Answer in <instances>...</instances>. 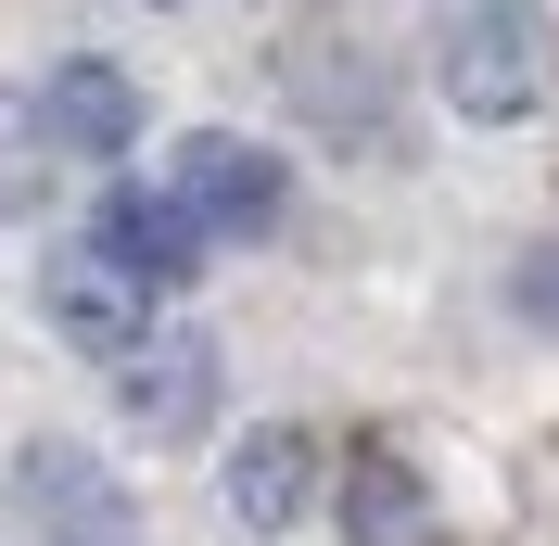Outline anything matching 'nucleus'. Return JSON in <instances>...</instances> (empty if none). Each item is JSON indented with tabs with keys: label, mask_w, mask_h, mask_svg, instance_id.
Wrapping results in <instances>:
<instances>
[{
	"label": "nucleus",
	"mask_w": 559,
	"mask_h": 546,
	"mask_svg": "<svg viewBox=\"0 0 559 546\" xmlns=\"http://www.w3.org/2000/svg\"><path fill=\"white\" fill-rule=\"evenodd\" d=\"M38 128L64 140V153H90V166H115L140 140V90H128V64H64L51 90H38Z\"/></svg>",
	"instance_id": "nucleus-5"
},
{
	"label": "nucleus",
	"mask_w": 559,
	"mask_h": 546,
	"mask_svg": "<svg viewBox=\"0 0 559 546\" xmlns=\"http://www.w3.org/2000/svg\"><path fill=\"white\" fill-rule=\"evenodd\" d=\"M26 521H38L51 546H115V534H128L115 483H90V471L64 458V444H38V458H26Z\"/></svg>",
	"instance_id": "nucleus-9"
},
{
	"label": "nucleus",
	"mask_w": 559,
	"mask_h": 546,
	"mask_svg": "<svg viewBox=\"0 0 559 546\" xmlns=\"http://www.w3.org/2000/svg\"><path fill=\"white\" fill-rule=\"evenodd\" d=\"M90 241H103L115 268H140L153 293L204 268V229H191V216H178V191H153V178H115V191H103V229H90Z\"/></svg>",
	"instance_id": "nucleus-4"
},
{
	"label": "nucleus",
	"mask_w": 559,
	"mask_h": 546,
	"mask_svg": "<svg viewBox=\"0 0 559 546\" xmlns=\"http://www.w3.org/2000/svg\"><path fill=\"white\" fill-rule=\"evenodd\" d=\"M204 407H216V343L204 331H166V343L128 356V419L140 432H204Z\"/></svg>",
	"instance_id": "nucleus-7"
},
{
	"label": "nucleus",
	"mask_w": 559,
	"mask_h": 546,
	"mask_svg": "<svg viewBox=\"0 0 559 546\" xmlns=\"http://www.w3.org/2000/svg\"><path fill=\"white\" fill-rule=\"evenodd\" d=\"M534 280H547V293H534V318H559V254H547V268H534Z\"/></svg>",
	"instance_id": "nucleus-10"
},
{
	"label": "nucleus",
	"mask_w": 559,
	"mask_h": 546,
	"mask_svg": "<svg viewBox=\"0 0 559 546\" xmlns=\"http://www.w3.org/2000/svg\"><path fill=\"white\" fill-rule=\"evenodd\" d=\"M445 103L484 115V128H509V115L547 103V13L534 0H471L445 38Z\"/></svg>",
	"instance_id": "nucleus-1"
},
{
	"label": "nucleus",
	"mask_w": 559,
	"mask_h": 546,
	"mask_svg": "<svg viewBox=\"0 0 559 546\" xmlns=\"http://www.w3.org/2000/svg\"><path fill=\"white\" fill-rule=\"evenodd\" d=\"M38 293H51V331L90 343V356H140V343H153V280L115 268L103 241H64V254L38 268Z\"/></svg>",
	"instance_id": "nucleus-3"
},
{
	"label": "nucleus",
	"mask_w": 559,
	"mask_h": 546,
	"mask_svg": "<svg viewBox=\"0 0 559 546\" xmlns=\"http://www.w3.org/2000/svg\"><path fill=\"white\" fill-rule=\"evenodd\" d=\"M178 216L204 241H267L280 229V191H293V166H280L267 140H229V128H191L178 140Z\"/></svg>",
	"instance_id": "nucleus-2"
},
{
	"label": "nucleus",
	"mask_w": 559,
	"mask_h": 546,
	"mask_svg": "<svg viewBox=\"0 0 559 546\" xmlns=\"http://www.w3.org/2000/svg\"><path fill=\"white\" fill-rule=\"evenodd\" d=\"M306 496H318V444L306 432H242V444H229V509H242L254 534L306 521Z\"/></svg>",
	"instance_id": "nucleus-8"
},
{
	"label": "nucleus",
	"mask_w": 559,
	"mask_h": 546,
	"mask_svg": "<svg viewBox=\"0 0 559 546\" xmlns=\"http://www.w3.org/2000/svg\"><path fill=\"white\" fill-rule=\"evenodd\" d=\"M344 546H445V521H432V483L394 458V444H369L344 471Z\"/></svg>",
	"instance_id": "nucleus-6"
}]
</instances>
